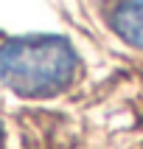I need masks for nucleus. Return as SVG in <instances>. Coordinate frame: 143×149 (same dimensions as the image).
I'll return each instance as SVG.
<instances>
[{
	"label": "nucleus",
	"instance_id": "obj_2",
	"mask_svg": "<svg viewBox=\"0 0 143 149\" xmlns=\"http://www.w3.org/2000/svg\"><path fill=\"white\" fill-rule=\"evenodd\" d=\"M109 25L124 42L143 51V0H118L109 14Z\"/></svg>",
	"mask_w": 143,
	"mask_h": 149
},
{
	"label": "nucleus",
	"instance_id": "obj_1",
	"mask_svg": "<svg viewBox=\"0 0 143 149\" xmlns=\"http://www.w3.org/2000/svg\"><path fill=\"white\" fill-rule=\"evenodd\" d=\"M79 54L65 37L31 34L0 45V82L23 99H50L79 76Z\"/></svg>",
	"mask_w": 143,
	"mask_h": 149
},
{
	"label": "nucleus",
	"instance_id": "obj_3",
	"mask_svg": "<svg viewBox=\"0 0 143 149\" xmlns=\"http://www.w3.org/2000/svg\"><path fill=\"white\" fill-rule=\"evenodd\" d=\"M0 138H3V135H0Z\"/></svg>",
	"mask_w": 143,
	"mask_h": 149
}]
</instances>
